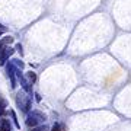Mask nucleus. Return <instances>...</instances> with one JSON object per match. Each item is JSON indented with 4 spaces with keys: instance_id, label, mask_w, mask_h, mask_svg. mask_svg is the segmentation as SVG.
Returning <instances> with one entry per match:
<instances>
[{
    "instance_id": "obj_2",
    "label": "nucleus",
    "mask_w": 131,
    "mask_h": 131,
    "mask_svg": "<svg viewBox=\"0 0 131 131\" xmlns=\"http://www.w3.org/2000/svg\"><path fill=\"white\" fill-rule=\"evenodd\" d=\"M52 131H60V127H58V125H54V128H52Z\"/></svg>"
},
{
    "instance_id": "obj_1",
    "label": "nucleus",
    "mask_w": 131,
    "mask_h": 131,
    "mask_svg": "<svg viewBox=\"0 0 131 131\" xmlns=\"http://www.w3.org/2000/svg\"><path fill=\"white\" fill-rule=\"evenodd\" d=\"M0 131H10V124L7 119H2L0 121Z\"/></svg>"
}]
</instances>
